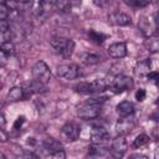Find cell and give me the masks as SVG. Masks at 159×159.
<instances>
[{"instance_id": "6da1fadb", "label": "cell", "mask_w": 159, "mask_h": 159, "mask_svg": "<svg viewBox=\"0 0 159 159\" xmlns=\"http://www.w3.org/2000/svg\"><path fill=\"white\" fill-rule=\"evenodd\" d=\"M103 101V98H92L86 101L83 104L78 107L77 116L83 120H91L97 118L101 113V104Z\"/></svg>"}, {"instance_id": "7a4b0ae2", "label": "cell", "mask_w": 159, "mask_h": 159, "mask_svg": "<svg viewBox=\"0 0 159 159\" xmlns=\"http://www.w3.org/2000/svg\"><path fill=\"white\" fill-rule=\"evenodd\" d=\"M32 77H34V81L39 82V83H42V84H47V82L50 81V77H51V71L48 68V66L46 65V62L43 61H37L34 67H32Z\"/></svg>"}, {"instance_id": "3957f363", "label": "cell", "mask_w": 159, "mask_h": 159, "mask_svg": "<svg viewBox=\"0 0 159 159\" xmlns=\"http://www.w3.org/2000/svg\"><path fill=\"white\" fill-rule=\"evenodd\" d=\"M81 75V68L77 63H65L57 67V76L65 80H75Z\"/></svg>"}, {"instance_id": "277c9868", "label": "cell", "mask_w": 159, "mask_h": 159, "mask_svg": "<svg viewBox=\"0 0 159 159\" xmlns=\"http://www.w3.org/2000/svg\"><path fill=\"white\" fill-rule=\"evenodd\" d=\"M127 149H128V143L123 135H119L116 139H113L111 147V154L113 155L114 159H122V157L127 153Z\"/></svg>"}, {"instance_id": "5b68a950", "label": "cell", "mask_w": 159, "mask_h": 159, "mask_svg": "<svg viewBox=\"0 0 159 159\" xmlns=\"http://www.w3.org/2000/svg\"><path fill=\"white\" fill-rule=\"evenodd\" d=\"M109 132L107 130V128H104L103 125H93L92 130H91V142L92 144H104L106 142L109 140Z\"/></svg>"}, {"instance_id": "8992f818", "label": "cell", "mask_w": 159, "mask_h": 159, "mask_svg": "<svg viewBox=\"0 0 159 159\" xmlns=\"http://www.w3.org/2000/svg\"><path fill=\"white\" fill-rule=\"evenodd\" d=\"M80 133H81L80 127L76 123H72V122L66 123L61 128V135L67 142H75V140H77L78 137H80Z\"/></svg>"}, {"instance_id": "52a82bcc", "label": "cell", "mask_w": 159, "mask_h": 159, "mask_svg": "<svg viewBox=\"0 0 159 159\" xmlns=\"http://www.w3.org/2000/svg\"><path fill=\"white\" fill-rule=\"evenodd\" d=\"M132 87H133V80L129 76L117 75L112 81V88L116 92H123V91L130 89Z\"/></svg>"}, {"instance_id": "ba28073f", "label": "cell", "mask_w": 159, "mask_h": 159, "mask_svg": "<svg viewBox=\"0 0 159 159\" xmlns=\"http://www.w3.org/2000/svg\"><path fill=\"white\" fill-rule=\"evenodd\" d=\"M108 21L116 26H127L132 22V17L122 11H114L108 15Z\"/></svg>"}, {"instance_id": "9c48e42d", "label": "cell", "mask_w": 159, "mask_h": 159, "mask_svg": "<svg viewBox=\"0 0 159 159\" xmlns=\"http://www.w3.org/2000/svg\"><path fill=\"white\" fill-rule=\"evenodd\" d=\"M107 52L112 58H123L127 56V52H128L127 43L125 42H114V43L109 45Z\"/></svg>"}, {"instance_id": "30bf717a", "label": "cell", "mask_w": 159, "mask_h": 159, "mask_svg": "<svg viewBox=\"0 0 159 159\" xmlns=\"http://www.w3.org/2000/svg\"><path fill=\"white\" fill-rule=\"evenodd\" d=\"M138 26L142 30V32L147 37H149V36L155 34V30H157V17H154L153 20H150L148 17H142V20L139 21Z\"/></svg>"}, {"instance_id": "8fae6325", "label": "cell", "mask_w": 159, "mask_h": 159, "mask_svg": "<svg viewBox=\"0 0 159 159\" xmlns=\"http://www.w3.org/2000/svg\"><path fill=\"white\" fill-rule=\"evenodd\" d=\"M116 111H117V113H118L119 117H122V118H128V117H130V116L134 113V106H133V103L129 102V101H123V102H120L119 104H117Z\"/></svg>"}, {"instance_id": "7c38bea8", "label": "cell", "mask_w": 159, "mask_h": 159, "mask_svg": "<svg viewBox=\"0 0 159 159\" xmlns=\"http://www.w3.org/2000/svg\"><path fill=\"white\" fill-rule=\"evenodd\" d=\"M42 144H43V149H45L48 154H53V153H56V152H58V150H62L61 143H60L58 140L53 139V138H46Z\"/></svg>"}, {"instance_id": "4fadbf2b", "label": "cell", "mask_w": 159, "mask_h": 159, "mask_svg": "<svg viewBox=\"0 0 159 159\" xmlns=\"http://www.w3.org/2000/svg\"><path fill=\"white\" fill-rule=\"evenodd\" d=\"M80 60L82 63L87 65V66H91V65H96L98 62H101V56L97 55V53H93V52H83L80 55Z\"/></svg>"}, {"instance_id": "5bb4252c", "label": "cell", "mask_w": 159, "mask_h": 159, "mask_svg": "<svg viewBox=\"0 0 159 159\" xmlns=\"http://www.w3.org/2000/svg\"><path fill=\"white\" fill-rule=\"evenodd\" d=\"M24 97H25L24 88L16 86V87H12V88L9 91V93H7V96H6V99H7L9 102H17V101H21Z\"/></svg>"}, {"instance_id": "9a60e30c", "label": "cell", "mask_w": 159, "mask_h": 159, "mask_svg": "<svg viewBox=\"0 0 159 159\" xmlns=\"http://www.w3.org/2000/svg\"><path fill=\"white\" fill-rule=\"evenodd\" d=\"M144 47L149 52H153V53L158 52V50H159V39H158L157 34H154V35H152V36H149V37L145 39Z\"/></svg>"}, {"instance_id": "2e32d148", "label": "cell", "mask_w": 159, "mask_h": 159, "mask_svg": "<svg viewBox=\"0 0 159 159\" xmlns=\"http://www.w3.org/2000/svg\"><path fill=\"white\" fill-rule=\"evenodd\" d=\"M42 92H46V86L42 84V83H39L36 81H32L31 83H27V87L24 89V93H25V97L30 93H42Z\"/></svg>"}, {"instance_id": "e0dca14e", "label": "cell", "mask_w": 159, "mask_h": 159, "mask_svg": "<svg viewBox=\"0 0 159 159\" xmlns=\"http://www.w3.org/2000/svg\"><path fill=\"white\" fill-rule=\"evenodd\" d=\"M68 40H70V39H66V37H63V36L56 35V36H52V37L50 39V45H51L55 50H57L58 52H61L62 48L67 45Z\"/></svg>"}, {"instance_id": "ac0fdd59", "label": "cell", "mask_w": 159, "mask_h": 159, "mask_svg": "<svg viewBox=\"0 0 159 159\" xmlns=\"http://www.w3.org/2000/svg\"><path fill=\"white\" fill-rule=\"evenodd\" d=\"M135 73L138 76H147L149 72H150V61L148 58L143 60V61H139L137 65H135V68H134Z\"/></svg>"}, {"instance_id": "d6986e66", "label": "cell", "mask_w": 159, "mask_h": 159, "mask_svg": "<svg viewBox=\"0 0 159 159\" xmlns=\"http://www.w3.org/2000/svg\"><path fill=\"white\" fill-rule=\"evenodd\" d=\"M133 124H129V120L127 118H122L117 122V132L119 134H125V133H129L130 132V128H132Z\"/></svg>"}, {"instance_id": "ffe728a7", "label": "cell", "mask_w": 159, "mask_h": 159, "mask_svg": "<svg viewBox=\"0 0 159 159\" xmlns=\"http://www.w3.org/2000/svg\"><path fill=\"white\" fill-rule=\"evenodd\" d=\"M75 91L80 92V93H84V94H89V93H94L91 82H80L75 86Z\"/></svg>"}, {"instance_id": "44dd1931", "label": "cell", "mask_w": 159, "mask_h": 159, "mask_svg": "<svg viewBox=\"0 0 159 159\" xmlns=\"http://www.w3.org/2000/svg\"><path fill=\"white\" fill-rule=\"evenodd\" d=\"M53 9L61 12H70L72 9V4L70 1H53Z\"/></svg>"}, {"instance_id": "7402d4cb", "label": "cell", "mask_w": 159, "mask_h": 159, "mask_svg": "<svg viewBox=\"0 0 159 159\" xmlns=\"http://www.w3.org/2000/svg\"><path fill=\"white\" fill-rule=\"evenodd\" d=\"M149 137L147 135V134H139V135H137L135 137V139L133 140V147L134 148H140V147H143V145H145V144H148L149 143Z\"/></svg>"}, {"instance_id": "603a6c76", "label": "cell", "mask_w": 159, "mask_h": 159, "mask_svg": "<svg viewBox=\"0 0 159 159\" xmlns=\"http://www.w3.org/2000/svg\"><path fill=\"white\" fill-rule=\"evenodd\" d=\"M106 153V148H103L102 145L99 144H92L89 148H88V154L91 157H97V155H103Z\"/></svg>"}, {"instance_id": "cb8c5ba5", "label": "cell", "mask_w": 159, "mask_h": 159, "mask_svg": "<svg viewBox=\"0 0 159 159\" xmlns=\"http://www.w3.org/2000/svg\"><path fill=\"white\" fill-rule=\"evenodd\" d=\"M0 50L9 57L15 52V46H14V43L11 41H5V42H2L0 45Z\"/></svg>"}, {"instance_id": "d4e9b609", "label": "cell", "mask_w": 159, "mask_h": 159, "mask_svg": "<svg viewBox=\"0 0 159 159\" xmlns=\"http://www.w3.org/2000/svg\"><path fill=\"white\" fill-rule=\"evenodd\" d=\"M73 50H75V42H73V40H68V42H67V45L62 48V51L60 52L65 58H68L71 55H72V52H73Z\"/></svg>"}, {"instance_id": "484cf974", "label": "cell", "mask_w": 159, "mask_h": 159, "mask_svg": "<svg viewBox=\"0 0 159 159\" xmlns=\"http://www.w3.org/2000/svg\"><path fill=\"white\" fill-rule=\"evenodd\" d=\"M124 2L133 7H144L150 4V0H125Z\"/></svg>"}, {"instance_id": "4316f807", "label": "cell", "mask_w": 159, "mask_h": 159, "mask_svg": "<svg viewBox=\"0 0 159 159\" xmlns=\"http://www.w3.org/2000/svg\"><path fill=\"white\" fill-rule=\"evenodd\" d=\"M88 36H89L91 40H93V41L97 42V43H102V42L104 41V39H106V36H104L103 34H98V32H96V31H89V32H88Z\"/></svg>"}, {"instance_id": "83f0119b", "label": "cell", "mask_w": 159, "mask_h": 159, "mask_svg": "<svg viewBox=\"0 0 159 159\" xmlns=\"http://www.w3.org/2000/svg\"><path fill=\"white\" fill-rule=\"evenodd\" d=\"M7 16H9L7 7L4 5V2H0V20H6Z\"/></svg>"}, {"instance_id": "f1b7e54d", "label": "cell", "mask_w": 159, "mask_h": 159, "mask_svg": "<svg viewBox=\"0 0 159 159\" xmlns=\"http://www.w3.org/2000/svg\"><path fill=\"white\" fill-rule=\"evenodd\" d=\"M145 96H147V93H145V89H144V88H139V89L135 92V99L139 101V102L144 101V99H145Z\"/></svg>"}, {"instance_id": "f546056e", "label": "cell", "mask_w": 159, "mask_h": 159, "mask_svg": "<svg viewBox=\"0 0 159 159\" xmlns=\"http://www.w3.org/2000/svg\"><path fill=\"white\" fill-rule=\"evenodd\" d=\"M9 32V21L7 20H0V34Z\"/></svg>"}, {"instance_id": "4dcf8cb0", "label": "cell", "mask_w": 159, "mask_h": 159, "mask_svg": "<svg viewBox=\"0 0 159 159\" xmlns=\"http://www.w3.org/2000/svg\"><path fill=\"white\" fill-rule=\"evenodd\" d=\"M24 123H25V117H24V116L19 117V118L15 120V123H14V129H20Z\"/></svg>"}, {"instance_id": "1f68e13d", "label": "cell", "mask_w": 159, "mask_h": 159, "mask_svg": "<svg viewBox=\"0 0 159 159\" xmlns=\"http://www.w3.org/2000/svg\"><path fill=\"white\" fill-rule=\"evenodd\" d=\"M52 159H66V154H65L63 149H62V150H58V152H56V153H53V154H52Z\"/></svg>"}, {"instance_id": "d6a6232c", "label": "cell", "mask_w": 159, "mask_h": 159, "mask_svg": "<svg viewBox=\"0 0 159 159\" xmlns=\"http://www.w3.org/2000/svg\"><path fill=\"white\" fill-rule=\"evenodd\" d=\"M22 159H39V157L32 152H25L22 155Z\"/></svg>"}, {"instance_id": "836d02e7", "label": "cell", "mask_w": 159, "mask_h": 159, "mask_svg": "<svg viewBox=\"0 0 159 159\" xmlns=\"http://www.w3.org/2000/svg\"><path fill=\"white\" fill-rule=\"evenodd\" d=\"M7 63V56L0 50V67H4Z\"/></svg>"}, {"instance_id": "e575fe53", "label": "cell", "mask_w": 159, "mask_h": 159, "mask_svg": "<svg viewBox=\"0 0 159 159\" xmlns=\"http://www.w3.org/2000/svg\"><path fill=\"white\" fill-rule=\"evenodd\" d=\"M129 159H148V157L142 154V153H134L129 157Z\"/></svg>"}, {"instance_id": "d590c367", "label": "cell", "mask_w": 159, "mask_h": 159, "mask_svg": "<svg viewBox=\"0 0 159 159\" xmlns=\"http://www.w3.org/2000/svg\"><path fill=\"white\" fill-rule=\"evenodd\" d=\"M147 78H148V80H152V81H157V80H158V72L150 71V72L147 75Z\"/></svg>"}, {"instance_id": "8d00e7d4", "label": "cell", "mask_w": 159, "mask_h": 159, "mask_svg": "<svg viewBox=\"0 0 159 159\" xmlns=\"http://www.w3.org/2000/svg\"><path fill=\"white\" fill-rule=\"evenodd\" d=\"M6 140H7V134L4 132V129L0 128V142L4 143V142H6Z\"/></svg>"}, {"instance_id": "74e56055", "label": "cell", "mask_w": 159, "mask_h": 159, "mask_svg": "<svg viewBox=\"0 0 159 159\" xmlns=\"http://www.w3.org/2000/svg\"><path fill=\"white\" fill-rule=\"evenodd\" d=\"M4 125H5V119H4V116L0 113V128L2 129V128H4Z\"/></svg>"}, {"instance_id": "f35d334b", "label": "cell", "mask_w": 159, "mask_h": 159, "mask_svg": "<svg viewBox=\"0 0 159 159\" xmlns=\"http://www.w3.org/2000/svg\"><path fill=\"white\" fill-rule=\"evenodd\" d=\"M0 159H7V158H6V157H5V155H4V154L0 152Z\"/></svg>"}, {"instance_id": "ab89813d", "label": "cell", "mask_w": 159, "mask_h": 159, "mask_svg": "<svg viewBox=\"0 0 159 159\" xmlns=\"http://www.w3.org/2000/svg\"><path fill=\"white\" fill-rule=\"evenodd\" d=\"M84 159H94V158H93V157H91V155H88V157H86Z\"/></svg>"}]
</instances>
